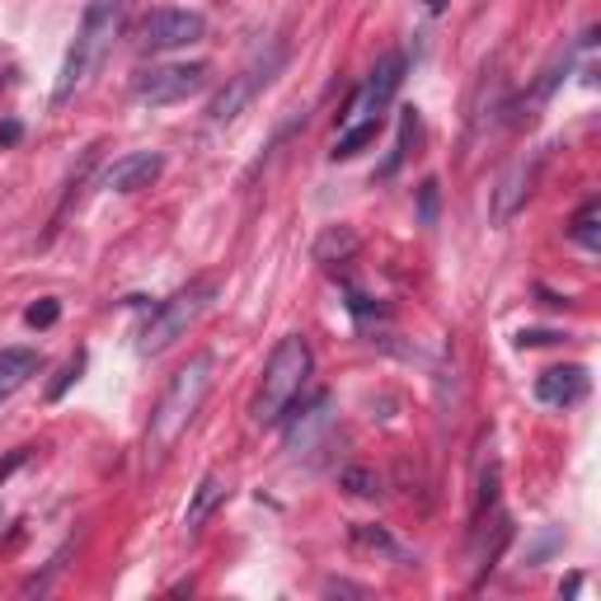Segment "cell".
Wrapping results in <instances>:
<instances>
[{"mask_svg": "<svg viewBox=\"0 0 601 601\" xmlns=\"http://www.w3.org/2000/svg\"><path fill=\"white\" fill-rule=\"evenodd\" d=\"M278 71H282V48H273L268 56H254V62H250L245 71H240V76H235L231 85H226V90H221L217 99H212V108H207V113H212V123H231V118H240V108H245L259 90H268Z\"/></svg>", "mask_w": 601, "mask_h": 601, "instance_id": "52a82bcc", "label": "cell"}, {"mask_svg": "<svg viewBox=\"0 0 601 601\" xmlns=\"http://www.w3.org/2000/svg\"><path fill=\"white\" fill-rule=\"evenodd\" d=\"M212 381H217V353H197L189 367L175 371V381L165 385L161 405L151 413V427H146V461L161 465L169 451L179 447V437L193 427L203 399L212 395Z\"/></svg>", "mask_w": 601, "mask_h": 601, "instance_id": "6da1fadb", "label": "cell"}, {"mask_svg": "<svg viewBox=\"0 0 601 601\" xmlns=\"http://www.w3.org/2000/svg\"><path fill=\"white\" fill-rule=\"evenodd\" d=\"M161 169H165V155L161 151H132V155H123V161H113L104 169L99 189H108V193H141V189H151V183L161 179Z\"/></svg>", "mask_w": 601, "mask_h": 601, "instance_id": "9c48e42d", "label": "cell"}, {"mask_svg": "<svg viewBox=\"0 0 601 601\" xmlns=\"http://www.w3.org/2000/svg\"><path fill=\"white\" fill-rule=\"evenodd\" d=\"M207 38V20L197 10H179V5H161L141 20V48L146 52H179Z\"/></svg>", "mask_w": 601, "mask_h": 601, "instance_id": "5b68a950", "label": "cell"}, {"mask_svg": "<svg viewBox=\"0 0 601 601\" xmlns=\"http://www.w3.org/2000/svg\"><path fill=\"white\" fill-rule=\"evenodd\" d=\"M568 235H574L583 250H601V197H588V203H583L574 226H568Z\"/></svg>", "mask_w": 601, "mask_h": 601, "instance_id": "2e32d148", "label": "cell"}, {"mask_svg": "<svg viewBox=\"0 0 601 601\" xmlns=\"http://www.w3.org/2000/svg\"><path fill=\"white\" fill-rule=\"evenodd\" d=\"M123 20H127V0H90L76 38H71V48H66L62 76H56V90H52L56 108L71 104V99L99 76L104 56L113 52V42H118V34H123Z\"/></svg>", "mask_w": 601, "mask_h": 601, "instance_id": "7a4b0ae2", "label": "cell"}, {"mask_svg": "<svg viewBox=\"0 0 601 601\" xmlns=\"http://www.w3.org/2000/svg\"><path fill=\"white\" fill-rule=\"evenodd\" d=\"M399 80H405V52H391V56H381L376 62V71L362 80V90L353 94V104H348V113L343 118L348 123H362V118H381L385 113V104L395 99V90H399Z\"/></svg>", "mask_w": 601, "mask_h": 601, "instance_id": "ba28073f", "label": "cell"}, {"mask_svg": "<svg viewBox=\"0 0 601 601\" xmlns=\"http://www.w3.org/2000/svg\"><path fill=\"white\" fill-rule=\"evenodd\" d=\"M376 137H381V118H362V123H353L348 132L334 141V151H329V155H334V161H353V155H362Z\"/></svg>", "mask_w": 601, "mask_h": 601, "instance_id": "9a60e30c", "label": "cell"}, {"mask_svg": "<svg viewBox=\"0 0 601 601\" xmlns=\"http://www.w3.org/2000/svg\"><path fill=\"white\" fill-rule=\"evenodd\" d=\"M353 546L357 550H371V554H381V560H395V564H409V550L399 546V540L385 532V526H371V522H353Z\"/></svg>", "mask_w": 601, "mask_h": 601, "instance_id": "4fadbf2b", "label": "cell"}, {"mask_svg": "<svg viewBox=\"0 0 601 601\" xmlns=\"http://www.w3.org/2000/svg\"><path fill=\"white\" fill-rule=\"evenodd\" d=\"M413 137H419V113H413V108H405V118H399V151L391 155V161H385V169H381V175H395V169H399V161H405V155H409V146H413Z\"/></svg>", "mask_w": 601, "mask_h": 601, "instance_id": "ac0fdd59", "label": "cell"}, {"mask_svg": "<svg viewBox=\"0 0 601 601\" xmlns=\"http://www.w3.org/2000/svg\"><path fill=\"white\" fill-rule=\"evenodd\" d=\"M423 5H427V10H433V14H437V10H447V0H423Z\"/></svg>", "mask_w": 601, "mask_h": 601, "instance_id": "d4e9b609", "label": "cell"}, {"mask_svg": "<svg viewBox=\"0 0 601 601\" xmlns=\"http://www.w3.org/2000/svg\"><path fill=\"white\" fill-rule=\"evenodd\" d=\"M536 165H540V161H532V165L517 161V165H512L508 175H503V183H498V193H494V221H508L512 212L526 203V193H532V183H536Z\"/></svg>", "mask_w": 601, "mask_h": 601, "instance_id": "8fae6325", "label": "cell"}, {"mask_svg": "<svg viewBox=\"0 0 601 601\" xmlns=\"http://www.w3.org/2000/svg\"><path fill=\"white\" fill-rule=\"evenodd\" d=\"M20 132H24L20 123H0V141H5V146H10V141H20Z\"/></svg>", "mask_w": 601, "mask_h": 601, "instance_id": "cb8c5ba5", "label": "cell"}, {"mask_svg": "<svg viewBox=\"0 0 601 601\" xmlns=\"http://www.w3.org/2000/svg\"><path fill=\"white\" fill-rule=\"evenodd\" d=\"M28 376H38V353L34 348H5L0 353V399L20 391Z\"/></svg>", "mask_w": 601, "mask_h": 601, "instance_id": "5bb4252c", "label": "cell"}, {"mask_svg": "<svg viewBox=\"0 0 601 601\" xmlns=\"http://www.w3.org/2000/svg\"><path fill=\"white\" fill-rule=\"evenodd\" d=\"M80 367H85V357L76 353V357H71V362L62 367V376H56V381H52V391H48V395H52V399H62V395L71 391V381H76V376H80Z\"/></svg>", "mask_w": 601, "mask_h": 601, "instance_id": "7402d4cb", "label": "cell"}, {"mask_svg": "<svg viewBox=\"0 0 601 601\" xmlns=\"http://www.w3.org/2000/svg\"><path fill=\"white\" fill-rule=\"evenodd\" d=\"M419 221L423 226H437V183L433 179L419 189Z\"/></svg>", "mask_w": 601, "mask_h": 601, "instance_id": "44dd1931", "label": "cell"}, {"mask_svg": "<svg viewBox=\"0 0 601 601\" xmlns=\"http://www.w3.org/2000/svg\"><path fill=\"white\" fill-rule=\"evenodd\" d=\"M310 343L300 338V334H287L273 348V357H268V367H264V381H259V395H254V405H250V419L259 423V427H273L282 423L292 413V405L300 399V391H306V381H310Z\"/></svg>", "mask_w": 601, "mask_h": 601, "instance_id": "3957f363", "label": "cell"}, {"mask_svg": "<svg viewBox=\"0 0 601 601\" xmlns=\"http://www.w3.org/2000/svg\"><path fill=\"white\" fill-rule=\"evenodd\" d=\"M338 484H343L348 494H357V498H376V494H381V475H371V470H362V465H348V470L338 475Z\"/></svg>", "mask_w": 601, "mask_h": 601, "instance_id": "e0dca14e", "label": "cell"}, {"mask_svg": "<svg viewBox=\"0 0 601 601\" xmlns=\"http://www.w3.org/2000/svg\"><path fill=\"white\" fill-rule=\"evenodd\" d=\"M226 494H231V484H226L221 475H207L203 484H197L193 503H189V512H183V532H203V522L226 503Z\"/></svg>", "mask_w": 601, "mask_h": 601, "instance_id": "7c38bea8", "label": "cell"}, {"mask_svg": "<svg viewBox=\"0 0 601 601\" xmlns=\"http://www.w3.org/2000/svg\"><path fill=\"white\" fill-rule=\"evenodd\" d=\"M583 395H588V371L583 367H550L536 376L540 405H578Z\"/></svg>", "mask_w": 601, "mask_h": 601, "instance_id": "30bf717a", "label": "cell"}, {"mask_svg": "<svg viewBox=\"0 0 601 601\" xmlns=\"http://www.w3.org/2000/svg\"><path fill=\"white\" fill-rule=\"evenodd\" d=\"M494 498H498V465H489L479 475V498H475V522H484V512L494 508Z\"/></svg>", "mask_w": 601, "mask_h": 601, "instance_id": "ffe728a7", "label": "cell"}, {"mask_svg": "<svg viewBox=\"0 0 601 601\" xmlns=\"http://www.w3.org/2000/svg\"><path fill=\"white\" fill-rule=\"evenodd\" d=\"M207 85V66L203 62H165V66H151L141 71L132 94L141 104H179V99L197 94Z\"/></svg>", "mask_w": 601, "mask_h": 601, "instance_id": "8992f818", "label": "cell"}, {"mask_svg": "<svg viewBox=\"0 0 601 601\" xmlns=\"http://www.w3.org/2000/svg\"><path fill=\"white\" fill-rule=\"evenodd\" d=\"M212 296H217V287H212V282H193V287H183V292H175L169 300H161V306H155V315H151V324L141 329V353L155 357V353H165L169 343H179L197 324V315L212 306Z\"/></svg>", "mask_w": 601, "mask_h": 601, "instance_id": "277c9868", "label": "cell"}, {"mask_svg": "<svg viewBox=\"0 0 601 601\" xmlns=\"http://www.w3.org/2000/svg\"><path fill=\"white\" fill-rule=\"evenodd\" d=\"M554 338H560V334H546V329H532V334H522L517 343H522V348H540V343H554Z\"/></svg>", "mask_w": 601, "mask_h": 601, "instance_id": "603a6c76", "label": "cell"}, {"mask_svg": "<svg viewBox=\"0 0 601 601\" xmlns=\"http://www.w3.org/2000/svg\"><path fill=\"white\" fill-rule=\"evenodd\" d=\"M24 320H28V329H52L56 320H62V300H52V296L34 300V306L24 310Z\"/></svg>", "mask_w": 601, "mask_h": 601, "instance_id": "d6986e66", "label": "cell"}]
</instances>
